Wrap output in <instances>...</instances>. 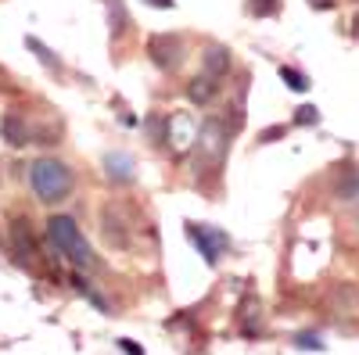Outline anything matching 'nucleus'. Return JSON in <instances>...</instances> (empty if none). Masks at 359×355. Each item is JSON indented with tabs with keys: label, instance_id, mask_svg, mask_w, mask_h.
Listing matches in <instances>:
<instances>
[{
	"label": "nucleus",
	"instance_id": "ddd939ff",
	"mask_svg": "<svg viewBox=\"0 0 359 355\" xmlns=\"http://www.w3.org/2000/svg\"><path fill=\"white\" fill-rule=\"evenodd\" d=\"M280 79L291 86V90H298V94H306V90H309V79L298 72V69H291V65H280Z\"/></svg>",
	"mask_w": 359,
	"mask_h": 355
},
{
	"label": "nucleus",
	"instance_id": "f03ea898",
	"mask_svg": "<svg viewBox=\"0 0 359 355\" xmlns=\"http://www.w3.org/2000/svg\"><path fill=\"white\" fill-rule=\"evenodd\" d=\"M47 237H50V244L62 251V255H69L79 270H90L97 258H94V251H90V244L83 241V233H79V223L72 219V216H50L47 219Z\"/></svg>",
	"mask_w": 359,
	"mask_h": 355
},
{
	"label": "nucleus",
	"instance_id": "1a4fd4ad",
	"mask_svg": "<svg viewBox=\"0 0 359 355\" xmlns=\"http://www.w3.org/2000/svg\"><path fill=\"white\" fill-rule=\"evenodd\" d=\"M11 244H15V251H18V258H22V262L33 258V237H29L25 219H15V226H11Z\"/></svg>",
	"mask_w": 359,
	"mask_h": 355
},
{
	"label": "nucleus",
	"instance_id": "7ed1b4c3",
	"mask_svg": "<svg viewBox=\"0 0 359 355\" xmlns=\"http://www.w3.org/2000/svg\"><path fill=\"white\" fill-rule=\"evenodd\" d=\"M194 147H198V155H205L208 162H223L226 155V126L219 123V118H205L198 137H194Z\"/></svg>",
	"mask_w": 359,
	"mask_h": 355
},
{
	"label": "nucleus",
	"instance_id": "4468645a",
	"mask_svg": "<svg viewBox=\"0 0 359 355\" xmlns=\"http://www.w3.org/2000/svg\"><path fill=\"white\" fill-rule=\"evenodd\" d=\"M104 237H108L115 248H126V233H123V226H118V219L108 216V212H104Z\"/></svg>",
	"mask_w": 359,
	"mask_h": 355
},
{
	"label": "nucleus",
	"instance_id": "9d476101",
	"mask_svg": "<svg viewBox=\"0 0 359 355\" xmlns=\"http://www.w3.org/2000/svg\"><path fill=\"white\" fill-rule=\"evenodd\" d=\"M187 97H191L194 104H208V101L216 97V79H212V76H198V79H191Z\"/></svg>",
	"mask_w": 359,
	"mask_h": 355
},
{
	"label": "nucleus",
	"instance_id": "6e6552de",
	"mask_svg": "<svg viewBox=\"0 0 359 355\" xmlns=\"http://www.w3.org/2000/svg\"><path fill=\"white\" fill-rule=\"evenodd\" d=\"M334 197L338 201H355L359 197V172L355 169H341V176L334 180Z\"/></svg>",
	"mask_w": 359,
	"mask_h": 355
},
{
	"label": "nucleus",
	"instance_id": "a211bd4d",
	"mask_svg": "<svg viewBox=\"0 0 359 355\" xmlns=\"http://www.w3.org/2000/svg\"><path fill=\"white\" fill-rule=\"evenodd\" d=\"M294 344H298V348H316V351L323 348V341H316V334H298Z\"/></svg>",
	"mask_w": 359,
	"mask_h": 355
},
{
	"label": "nucleus",
	"instance_id": "5701e85b",
	"mask_svg": "<svg viewBox=\"0 0 359 355\" xmlns=\"http://www.w3.org/2000/svg\"><path fill=\"white\" fill-rule=\"evenodd\" d=\"M355 226H359V209H355Z\"/></svg>",
	"mask_w": 359,
	"mask_h": 355
},
{
	"label": "nucleus",
	"instance_id": "aec40b11",
	"mask_svg": "<svg viewBox=\"0 0 359 355\" xmlns=\"http://www.w3.org/2000/svg\"><path fill=\"white\" fill-rule=\"evenodd\" d=\"M147 4H155V8H172V0H147Z\"/></svg>",
	"mask_w": 359,
	"mask_h": 355
},
{
	"label": "nucleus",
	"instance_id": "dca6fc26",
	"mask_svg": "<svg viewBox=\"0 0 359 355\" xmlns=\"http://www.w3.org/2000/svg\"><path fill=\"white\" fill-rule=\"evenodd\" d=\"M248 11L252 15H273L277 11V0H248Z\"/></svg>",
	"mask_w": 359,
	"mask_h": 355
},
{
	"label": "nucleus",
	"instance_id": "0eeeda50",
	"mask_svg": "<svg viewBox=\"0 0 359 355\" xmlns=\"http://www.w3.org/2000/svg\"><path fill=\"white\" fill-rule=\"evenodd\" d=\"M104 172L111 176L115 183H130L133 180V158L130 155H123V151H111V155H104Z\"/></svg>",
	"mask_w": 359,
	"mask_h": 355
},
{
	"label": "nucleus",
	"instance_id": "f257e3e1",
	"mask_svg": "<svg viewBox=\"0 0 359 355\" xmlns=\"http://www.w3.org/2000/svg\"><path fill=\"white\" fill-rule=\"evenodd\" d=\"M29 183L43 204H57L72 194V169L57 158H40L29 169Z\"/></svg>",
	"mask_w": 359,
	"mask_h": 355
},
{
	"label": "nucleus",
	"instance_id": "f8f14e48",
	"mask_svg": "<svg viewBox=\"0 0 359 355\" xmlns=\"http://www.w3.org/2000/svg\"><path fill=\"white\" fill-rule=\"evenodd\" d=\"M4 133H8V140H11L15 147H22V144L29 140V130H25V123H18V115H8V118H4Z\"/></svg>",
	"mask_w": 359,
	"mask_h": 355
},
{
	"label": "nucleus",
	"instance_id": "f3484780",
	"mask_svg": "<svg viewBox=\"0 0 359 355\" xmlns=\"http://www.w3.org/2000/svg\"><path fill=\"white\" fill-rule=\"evenodd\" d=\"M316 118H320V111H316L313 104H306V108H298V111H294V123H302V126H313Z\"/></svg>",
	"mask_w": 359,
	"mask_h": 355
},
{
	"label": "nucleus",
	"instance_id": "2eb2a0df",
	"mask_svg": "<svg viewBox=\"0 0 359 355\" xmlns=\"http://www.w3.org/2000/svg\"><path fill=\"white\" fill-rule=\"evenodd\" d=\"M29 47H33V50L40 54V62H47L50 69H57V72H62V57H57V54H50V50H47V47H43L36 36H29Z\"/></svg>",
	"mask_w": 359,
	"mask_h": 355
},
{
	"label": "nucleus",
	"instance_id": "9b49d317",
	"mask_svg": "<svg viewBox=\"0 0 359 355\" xmlns=\"http://www.w3.org/2000/svg\"><path fill=\"white\" fill-rule=\"evenodd\" d=\"M104 8H108V22H111V36H118L126 29V4L123 0H104Z\"/></svg>",
	"mask_w": 359,
	"mask_h": 355
},
{
	"label": "nucleus",
	"instance_id": "4be33fe9",
	"mask_svg": "<svg viewBox=\"0 0 359 355\" xmlns=\"http://www.w3.org/2000/svg\"><path fill=\"white\" fill-rule=\"evenodd\" d=\"M352 33L359 36V15H355V22H352Z\"/></svg>",
	"mask_w": 359,
	"mask_h": 355
},
{
	"label": "nucleus",
	"instance_id": "39448f33",
	"mask_svg": "<svg viewBox=\"0 0 359 355\" xmlns=\"http://www.w3.org/2000/svg\"><path fill=\"white\" fill-rule=\"evenodd\" d=\"M147 50H151V62L158 65V69H165V72H176L180 69V62H184V43H180L176 36H151L147 40Z\"/></svg>",
	"mask_w": 359,
	"mask_h": 355
},
{
	"label": "nucleus",
	"instance_id": "20e7f679",
	"mask_svg": "<svg viewBox=\"0 0 359 355\" xmlns=\"http://www.w3.org/2000/svg\"><path fill=\"white\" fill-rule=\"evenodd\" d=\"M187 237L198 244V251L205 255L208 265H216V262H219V251L230 248L226 233H219V230H212V226H201V223H187Z\"/></svg>",
	"mask_w": 359,
	"mask_h": 355
},
{
	"label": "nucleus",
	"instance_id": "412c9836",
	"mask_svg": "<svg viewBox=\"0 0 359 355\" xmlns=\"http://www.w3.org/2000/svg\"><path fill=\"white\" fill-rule=\"evenodd\" d=\"M309 4H316V8H331L334 0H309Z\"/></svg>",
	"mask_w": 359,
	"mask_h": 355
},
{
	"label": "nucleus",
	"instance_id": "423d86ee",
	"mask_svg": "<svg viewBox=\"0 0 359 355\" xmlns=\"http://www.w3.org/2000/svg\"><path fill=\"white\" fill-rule=\"evenodd\" d=\"M201 65H205V76H212L216 83L230 72V65H233V57H230V50L223 47V43H208L205 50H201Z\"/></svg>",
	"mask_w": 359,
	"mask_h": 355
},
{
	"label": "nucleus",
	"instance_id": "6ab92c4d",
	"mask_svg": "<svg viewBox=\"0 0 359 355\" xmlns=\"http://www.w3.org/2000/svg\"><path fill=\"white\" fill-rule=\"evenodd\" d=\"M123 351H130V355H144V348H140V344H130V341H123Z\"/></svg>",
	"mask_w": 359,
	"mask_h": 355
}]
</instances>
